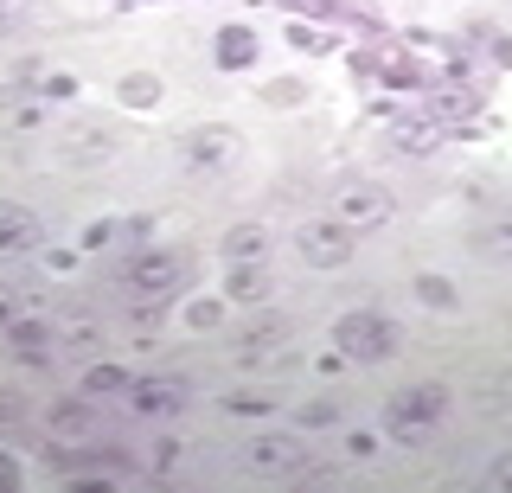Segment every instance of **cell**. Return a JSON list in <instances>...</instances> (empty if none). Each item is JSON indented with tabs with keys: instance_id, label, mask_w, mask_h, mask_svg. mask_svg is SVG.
I'll use <instances>...</instances> for the list:
<instances>
[{
	"instance_id": "603a6c76",
	"label": "cell",
	"mask_w": 512,
	"mask_h": 493,
	"mask_svg": "<svg viewBox=\"0 0 512 493\" xmlns=\"http://www.w3.org/2000/svg\"><path fill=\"white\" fill-rule=\"evenodd\" d=\"M416 295H423V301H429V308H455V301H461V295H455V289H448V282H442V276H416Z\"/></svg>"
},
{
	"instance_id": "f546056e",
	"label": "cell",
	"mask_w": 512,
	"mask_h": 493,
	"mask_svg": "<svg viewBox=\"0 0 512 493\" xmlns=\"http://www.w3.org/2000/svg\"><path fill=\"white\" fill-rule=\"evenodd\" d=\"M13 481H20V468H13V461L0 455V487H13Z\"/></svg>"
},
{
	"instance_id": "7c38bea8",
	"label": "cell",
	"mask_w": 512,
	"mask_h": 493,
	"mask_svg": "<svg viewBox=\"0 0 512 493\" xmlns=\"http://www.w3.org/2000/svg\"><path fill=\"white\" fill-rule=\"evenodd\" d=\"M45 423H52L58 442H90L96 436V417H90L84 397H64V404H52V417H45Z\"/></svg>"
},
{
	"instance_id": "7a4b0ae2",
	"label": "cell",
	"mask_w": 512,
	"mask_h": 493,
	"mask_svg": "<svg viewBox=\"0 0 512 493\" xmlns=\"http://www.w3.org/2000/svg\"><path fill=\"white\" fill-rule=\"evenodd\" d=\"M122 282H128V295H141V301H167V295L186 289V257H173V250H135V257L122 263Z\"/></svg>"
},
{
	"instance_id": "52a82bcc",
	"label": "cell",
	"mask_w": 512,
	"mask_h": 493,
	"mask_svg": "<svg viewBox=\"0 0 512 493\" xmlns=\"http://www.w3.org/2000/svg\"><path fill=\"white\" fill-rule=\"evenodd\" d=\"M244 468L250 474H301V468H314V461L301 455L295 436H250L244 442Z\"/></svg>"
},
{
	"instance_id": "7402d4cb",
	"label": "cell",
	"mask_w": 512,
	"mask_h": 493,
	"mask_svg": "<svg viewBox=\"0 0 512 493\" xmlns=\"http://www.w3.org/2000/svg\"><path fill=\"white\" fill-rule=\"evenodd\" d=\"M218 321H224V301H218V295H199V301L186 308V327H199V333L218 327Z\"/></svg>"
},
{
	"instance_id": "e0dca14e",
	"label": "cell",
	"mask_w": 512,
	"mask_h": 493,
	"mask_svg": "<svg viewBox=\"0 0 512 493\" xmlns=\"http://www.w3.org/2000/svg\"><path fill=\"white\" fill-rule=\"evenodd\" d=\"M122 103H128V109H154V103H160V84H154V77H141V71L122 77Z\"/></svg>"
},
{
	"instance_id": "9c48e42d",
	"label": "cell",
	"mask_w": 512,
	"mask_h": 493,
	"mask_svg": "<svg viewBox=\"0 0 512 493\" xmlns=\"http://www.w3.org/2000/svg\"><path fill=\"white\" fill-rule=\"evenodd\" d=\"M39 244V218L26 212V205L0 199V257H20V250Z\"/></svg>"
},
{
	"instance_id": "f1b7e54d",
	"label": "cell",
	"mask_w": 512,
	"mask_h": 493,
	"mask_svg": "<svg viewBox=\"0 0 512 493\" xmlns=\"http://www.w3.org/2000/svg\"><path fill=\"white\" fill-rule=\"evenodd\" d=\"M13 417H20V397H13V391H0V423H13Z\"/></svg>"
},
{
	"instance_id": "d4e9b609",
	"label": "cell",
	"mask_w": 512,
	"mask_h": 493,
	"mask_svg": "<svg viewBox=\"0 0 512 493\" xmlns=\"http://www.w3.org/2000/svg\"><path fill=\"white\" fill-rule=\"evenodd\" d=\"M333 417H340V410H333V404H308V410H301V423H308V429H327Z\"/></svg>"
},
{
	"instance_id": "ffe728a7",
	"label": "cell",
	"mask_w": 512,
	"mask_h": 493,
	"mask_svg": "<svg viewBox=\"0 0 512 493\" xmlns=\"http://www.w3.org/2000/svg\"><path fill=\"white\" fill-rule=\"evenodd\" d=\"M276 340H282V327H256L237 340V359H263V353H276Z\"/></svg>"
},
{
	"instance_id": "277c9868",
	"label": "cell",
	"mask_w": 512,
	"mask_h": 493,
	"mask_svg": "<svg viewBox=\"0 0 512 493\" xmlns=\"http://www.w3.org/2000/svg\"><path fill=\"white\" fill-rule=\"evenodd\" d=\"M333 218L359 237V231H378L384 218H391V193H384L378 180H346L340 193H333Z\"/></svg>"
},
{
	"instance_id": "44dd1931",
	"label": "cell",
	"mask_w": 512,
	"mask_h": 493,
	"mask_svg": "<svg viewBox=\"0 0 512 493\" xmlns=\"http://www.w3.org/2000/svg\"><path fill=\"white\" fill-rule=\"evenodd\" d=\"M58 327H64V340H77V346H90V340H96V321H90L84 308H64V314H58Z\"/></svg>"
},
{
	"instance_id": "6da1fadb",
	"label": "cell",
	"mask_w": 512,
	"mask_h": 493,
	"mask_svg": "<svg viewBox=\"0 0 512 493\" xmlns=\"http://www.w3.org/2000/svg\"><path fill=\"white\" fill-rule=\"evenodd\" d=\"M442 410H448L442 385H410V391H397L391 404H384V436L404 442V449H416V442H429V429H436Z\"/></svg>"
},
{
	"instance_id": "d6986e66",
	"label": "cell",
	"mask_w": 512,
	"mask_h": 493,
	"mask_svg": "<svg viewBox=\"0 0 512 493\" xmlns=\"http://www.w3.org/2000/svg\"><path fill=\"white\" fill-rule=\"evenodd\" d=\"M7 333H13V346H20V353H39V346L52 340V321H13Z\"/></svg>"
},
{
	"instance_id": "cb8c5ba5",
	"label": "cell",
	"mask_w": 512,
	"mask_h": 493,
	"mask_svg": "<svg viewBox=\"0 0 512 493\" xmlns=\"http://www.w3.org/2000/svg\"><path fill=\"white\" fill-rule=\"evenodd\" d=\"M64 148H71L77 161H90V154H109V135H96V129H77L71 141H64Z\"/></svg>"
},
{
	"instance_id": "8fae6325",
	"label": "cell",
	"mask_w": 512,
	"mask_h": 493,
	"mask_svg": "<svg viewBox=\"0 0 512 493\" xmlns=\"http://www.w3.org/2000/svg\"><path fill=\"white\" fill-rule=\"evenodd\" d=\"M442 135H448V122H436V116H410V122H397V129H391V148H397V154H436Z\"/></svg>"
},
{
	"instance_id": "4316f807",
	"label": "cell",
	"mask_w": 512,
	"mask_h": 493,
	"mask_svg": "<svg viewBox=\"0 0 512 493\" xmlns=\"http://www.w3.org/2000/svg\"><path fill=\"white\" fill-rule=\"evenodd\" d=\"M13 321H20V295L0 289V327H13Z\"/></svg>"
},
{
	"instance_id": "83f0119b",
	"label": "cell",
	"mask_w": 512,
	"mask_h": 493,
	"mask_svg": "<svg viewBox=\"0 0 512 493\" xmlns=\"http://www.w3.org/2000/svg\"><path fill=\"white\" fill-rule=\"evenodd\" d=\"M487 481H493V487H512V455L493 461V474H487Z\"/></svg>"
},
{
	"instance_id": "9a60e30c",
	"label": "cell",
	"mask_w": 512,
	"mask_h": 493,
	"mask_svg": "<svg viewBox=\"0 0 512 493\" xmlns=\"http://www.w3.org/2000/svg\"><path fill=\"white\" fill-rule=\"evenodd\" d=\"M474 250H480L487 263H506V257H512V218H493V225H480V231H474Z\"/></svg>"
},
{
	"instance_id": "4fadbf2b",
	"label": "cell",
	"mask_w": 512,
	"mask_h": 493,
	"mask_svg": "<svg viewBox=\"0 0 512 493\" xmlns=\"http://www.w3.org/2000/svg\"><path fill=\"white\" fill-rule=\"evenodd\" d=\"M212 52H218V65H224V71H250L263 45H256V33H250V26H224Z\"/></svg>"
},
{
	"instance_id": "484cf974",
	"label": "cell",
	"mask_w": 512,
	"mask_h": 493,
	"mask_svg": "<svg viewBox=\"0 0 512 493\" xmlns=\"http://www.w3.org/2000/svg\"><path fill=\"white\" fill-rule=\"evenodd\" d=\"M282 7H295V13H340V0H282Z\"/></svg>"
},
{
	"instance_id": "ba28073f",
	"label": "cell",
	"mask_w": 512,
	"mask_h": 493,
	"mask_svg": "<svg viewBox=\"0 0 512 493\" xmlns=\"http://www.w3.org/2000/svg\"><path fill=\"white\" fill-rule=\"evenodd\" d=\"M186 167H231L237 161V154H244V141H237V129H224V122H205V129H192L186 135Z\"/></svg>"
},
{
	"instance_id": "8992f818",
	"label": "cell",
	"mask_w": 512,
	"mask_h": 493,
	"mask_svg": "<svg viewBox=\"0 0 512 493\" xmlns=\"http://www.w3.org/2000/svg\"><path fill=\"white\" fill-rule=\"evenodd\" d=\"M52 122V97L45 90H0V135H39Z\"/></svg>"
},
{
	"instance_id": "ac0fdd59",
	"label": "cell",
	"mask_w": 512,
	"mask_h": 493,
	"mask_svg": "<svg viewBox=\"0 0 512 493\" xmlns=\"http://www.w3.org/2000/svg\"><path fill=\"white\" fill-rule=\"evenodd\" d=\"M84 391H90V397H109V391H135V385H128V372H116V365H90Z\"/></svg>"
},
{
	"instance_id": "30bf717a",
	"label": "cell",
	"mask_w": 512,
	"mask_h": 493,
	"mask_svg": "<svg viewBox=\"0 0 512 493\" xmlns=\"http://www.w3.org/2000/svg\"><path fill=\"white\" fill-rule=\"evenodd\" d=\"M180 404H186L180 378H141V385H135V410H141V417H180Z\"/></svg>"
},
{
	"instance_id": "2e32d148",
	"label": "cell",
	"mask_w": 512,
	"mask_h": 493,
	"mask_svg": "<svg viewBox=\"0 0 512 493\" xmlns=\"http://www.w3.org/2000/svg\"><path fill=\"white\" fill-rule=\"evenodd\" d=\"M231 295L237 301H263L269 295V269L263 263H231Z\"/></svg>"
},
{
	"instance_id": "5b68a950",
	"label": "cell",
	"mask_w": 512,
	"mask_h": 493,
	"mask_svg": "<svg viewBox=\"0 0 512 493\" xmlns=\"http://www.w3.org/2000/svg\"><path fill=\"white\" fill-rule=\"evenodd\" d=\"M295 250H301V263H314V269H340V263H352V231L340 218H314V225L295 231Z\"/></svg>"
},
{
	"instance_id": "5bb4252c",
	"label": "cell",
	"mask_w": 512,
	"mask_h": 493,
	"mask_svg": "<svg viewBox=\"0 0 512 493\" xmlns=\"http://www.w3.org/2000/svg\"><path fill=\"white\" fill-rule=\"evenodd\" d=\"M269 257V231L263 225H237L224 237V263H263Z\"/></svg>"
},
{
	"instance_id": "3957f363",
	"label": "cell",
	"mask_w": 512,
	"mask_h": 493,
	"mask_svg": "<svg viewBox=\"0 0 512 493\" xmlns=\"http://www.w3.org/2000/svg\"><path fill=\"white\" fill-rule=\"evenodd\" d=\"M333 346H340L346 359H359V365H384V359L397 353V327L384 321V314H340Z\"/></svg>"
}]
</instances>
